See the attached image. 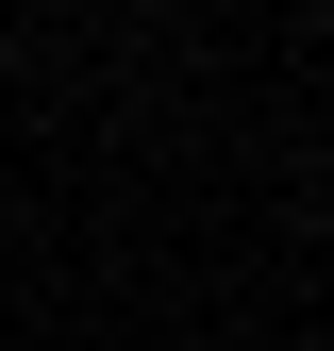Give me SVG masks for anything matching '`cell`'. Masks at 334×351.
<instances>
[]
</instances>
